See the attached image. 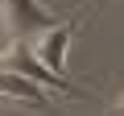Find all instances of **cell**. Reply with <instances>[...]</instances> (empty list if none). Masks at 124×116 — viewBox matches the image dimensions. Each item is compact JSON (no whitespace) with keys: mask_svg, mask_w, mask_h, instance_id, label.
Returning a JSON list of instances; mask_svg holds the SVG:
<instances>
[{"mask_svg":"<svg viewBox=\"0 0 124 116\" xmlns=\"http://www.w3.org/2000/svg\"><path fill=\"white\" fill-rule=\"evenodd\" d=\"M116 116H124V99H120V104H116Z\"/></svg>","mask_w":124,"mask_h":116,"instance_id":"obj_4","label":"cell"},{"mask_svg":"<svg viewBox=\"0 0 124 116\" xmlns=\"http://www.w3.org/2000/svg\"><path fill=\"white\" fill-rule=\"evenodd\" d=\"M0 66L13 71V75H25V79H33V83H41V87H50V91H79V87H70L62 75H54L41 58L33 54L29 41H13L4 54H0Z\"/></svg>","mask_w":124,"mask_h":116,"instance_id":"obj_2","label":"cell"},{"mask_svg":"<svg viewBox=\"0 0 124 116\" xmlns=\"http://www.w3.org/2000/svg\"><path fill=\"white\" fill-rule=\"evenodd\" d=\"M0 99H8V95H4V91H0Z\"/></svg>","mask_w":124,"mask_h":116,"instance_id":"obj_5","label":"cell"},{"mask_svg":"<svg viewBox=\"0 0 124 116\" xmlns=\"http://www.w3.org/2000/svg\"><path fill=\"white\" fill-rule=\"evenodd\" d=\"M75 25H79V21H70V25H54V29H46V33H37V37L29 41L33 54L41 58L54 75L66 71V46H70V37H75Z\"/></svg>","mask_w":124,"mask_h":116,"instance_id":"obj_3","label":"cell"},{"mask_svg":"<svg viewBox=\"0 0 124 116\" xmlns=\"http://www.w3.org/2000/svg\"><path fill=\"white\" fill-rule=\"evenodd\" d=\"M0 25L13 33V41H33L37 33H46L62 21L37 0H0Z\"/></svg>","mask_w":124,"mask_h":116,"instance_id":"obj_1","label":"cell"}]
</instances>
